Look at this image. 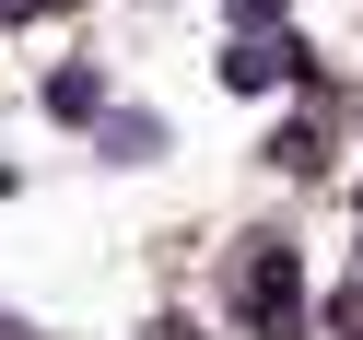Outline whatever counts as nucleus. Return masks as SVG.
<instances>
[{
    "label": "nucleus",
    "instance_id": "nucleus-8",
    "mask_svg": "<svg viewBox=\"0 0 363 340\" xmlns=\"http://www.w3.org/2000/svg\"><path fill=\"white\" fill-rule=\"evenodd\" d=\"M152 340H211V329H199V317H164V329H152Z\"/></svg>",
    "mask_w": 363,
    "mask_h": 340
},
{
    "label": "nucleus",
    "instance_id": "nucleus-2",
    "mask_svg": "<svg viewBox=\"0 0 363 340\" xmlns=\"http://www.w3.org/2000/svg\"><path fill=\"white\" fill-rule=\"evenodd\" d=\"M211 71H223V94H269V82H305V94H316V59L293 48V35H235Z\"/></svg>",
    "mask_w": 363,
    "mask_h": 340
},
{
    "label": "nucleus",
    "instance_id": "nucleus-5",
    "mask_svg": "<svg viewBox=\"0 0 363 340\" xmlns=\"http://www.w3.org/2000/svg\"><path fill=\"white\" fill-rule=\"evenodd\" d=\"M48 118H106V71H48Z\"/></svg>",
    "mask_w": 363,
    "mask_h": 340
},
{
    "label": "nucleus",
    "instance_id": "nucleus-7",
    "mask_svg": "<svg viewBox=\"0 0 363 340\" xmlns=\"http://www.w3.org/2000/svg\"><path fill=\"white\" fill-rule=\"evenodd\" d=\"M35 12H71V0H0V24H35Z\"/></svg>",
    "mask_w": 363,
    "mask_h": 340
},
{
    "label": "nucleus",
    "instance_id": "nucleus-1",
    "mask_svg": "<svg viewBox=\"0 0 363 340\" xmlns=\"http://www.w3.org/2000/svg\"><path fill=\"white\" fill-rule=\"evenodd\" d=\"M223 305H235L246 340H305V258H293V235H246L223 258Z\"/></svg>",
    "mask_w": 363,
    "mask_h": 340
},
{
    "label": "nucleus",
    "instance_id": "nucleus-3",
    "mask_svg": "<svg viewBox=\"0 0 363 340\" xmlns=\"http://www.w3.org/2000/svg\"><path fill=\"white\" fill-rule=\"evenodd\" d=\"M94 141H106V165H164V153H176V129L141 106V118H94Z\"/></svg>",
    "mask_w": 363,
    "mask_h": 340
},
{
    "label": "nucleus",
    "instance_id": "nucleus-4",
    "mask_svg": "<svg viewBox=\"0 0 363 340\" xmlns=\"http://www.w3.org/2000/svg\"><path fill=\"white\" fill-rule=\"evenodd\" d=\"M269 165H281V176H316V165H328V129H316V118L269 129Z\"/></svg>",
    "mask_w": 363,
    "mask_h": 340
},
{
    "label": "nucleus",
    "instance_id": "nucleus-6",
    "mask_svg": "<svg viewBox=\"0 0 363 340\" xmlns=\"http://www.w3.org/2000/svg\"><path fill=\"white\" fill-rule=\"evenodd\" d=\"M235 24H246V35H269V24H281V0H235Z\"/></svg>",
    "mask_w": 363,
    "mask_h": 340
}]
</instances>
